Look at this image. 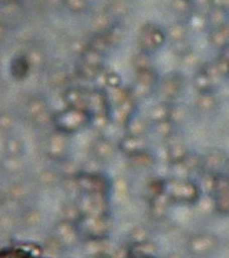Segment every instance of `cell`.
I'll return each mask as SVG.
<instances>
[{
	"label": "cell",
	"instance_id": "cell-1",
	"mask_svg": "<svg viewBox=\"0 0 229 258\" xmlns=\"http://www.w3.org/2000/svg\"><path fill=\"white\" fill-rule=\"evenodd\" d=\"M165 194L173 205H196L202 196V190L196 182L189 178H169L165 179Z\"/></svg>",
	"mask_w": 229,
	"mask_h": 258
},
{
	"label": "cell",
	"instance_id": "cell-2",
	"mask_svg": "<svg viewBox=\"0 0 229 258\" xmlns=\"http://www.w3.org/2000/svg\"><path fill=\"white\" fill-rule=\"evenodd\" d=\"M219 246V237L213 232H197L188 237L187 251L192 258L211 257Z\"/></svg>",
	"mask_w": 229,
	"mask_h": 258
},
{
	"label": "cell",
	"instance_id": "cell-3",
	"mask_svg": "<svg viewBox=\"0 0 229 258\" xmlns=\"http://www.w3.org/2000/svg\"><path fill=\"white\" fill-rule=\"evenodd\" d=\"M166 42H167L166 31H163L159 25L152 24V22L142 25L138 32V37H137L138 48L141 51L148 54L156 53L159 48L165 46Z\"/></svg>",
	"mask_w": 229,
	"mask_h": 258
},
{
	"label": "cell",
	"instance_id": "cell-4",
	"mask_svg": "<svg viewBox=\"0 0 229 258\" xmlns=\"http://www.w3.org/2000/svg\"><path fill=\"white\" fill-rule=\"evenodd\" d=\"M159 76L156 74L154 68L146 69V71H141V72H135V78H134L133 86L128 87L130 89V94L134 100L142 101L146 100L150 94L156 91L158 83H159Z\"/></svg>",
	"mask_w": 229,
	"mask_h": 258
},
{
	"label": "cell",
	"instance_id": "cell-5",
	"mask_svg": "<svg viewBox=\"0 0 229 258\" xmlns=\"http://www.w3.org/2000/svg\"><path fill=\"white\" fill-rule=\"evenodd\" d=\"M184 90V78L177 72H171L169 75H165L162 79H159L156 91L159 93L160 101L166 104H176L178 97L181 95Z\"/></svg>",
	"mask_w": 229,
	"mask_h": 258
},
{
	"label": "cell",
	"instance_id": "cell-6",
	"mask_svg": "<svg viewBox=\"0 0 229 258\" xmlns=\"http://www.w3.org/2000/svg\"><path fill=\"white\" fill-rule=\"evenodd\" d=\"M86 217L111 216V196L104 194H86L82 202Z\"/></svg>",
	"mask_w": 229,
	"mask_h": 258
},
{
	"label": "cell",
	"instance_id": "cell-7",
	"mask_svg": "<svg viewBox=\"0 0 229 258\" xmlns=\"http://www.w3.org/2000/svg\"><path fill=\"white\" fill-rule=\"evenodd\" d=\"M214 210L222 217L229 216V178L225 174L217 175L213 192Z\"/></svg>",
	"mask_w": 229,
	"mask_h": 258
},
{
	"label": "cell",
	"instance_id": "cell-8",
	"mask_svg": "<svg viewBox=\"0 0 229 258\" xmlns=\"http://www.w3.org/2000/svg\"><path fill=\"white\" fill-rule=\"evenodd\" d=\"M166 145V153H167V159L171 164L173 163H181L185 160L188 153L191 152L185 143V137L182 136L181 132H176L171 134L170 137L165 141Z\"/></svg>",
	"mask_w": 229,
	"mask_h": 258
},
{
	"label": "cell",
	"instance_id": "cell-9",
	"mask_svg": "<svg viewBox=\"0 0 229 258\" xmlns=\"http://www.w3.org/2000/svg\"><path fill=\"white\" fill-rule=\"evenodd\" d=\"M85 229L90 240L94 239H107L112 231V218L111 216L85 217Z\"/></svg>",
	"mask_w": 229,
	"mask_h": 258
},
{
	"label": "cell",
	"instance_id": "cell-10",
	"mask_svg": "<svg viewBox=\"0 0 229 258\" xmlns=\"http://www.w3.org/2000/svg\"><path fill=\"white\" fill-rule=\"evenodd\" d=\"M229 156L221 149H211L206 155H203V170L202 173L211 174V175H221L224 174Z\"/></svg>",
	"mask_w": 229,
	"mask_h": 258
},
{
	"label": "cell",
	"instance_id": "cell-11",
	"mask_svg": "<svg viewBox=\"0 0 229 258\" xmlns=\"http://www.w3.org/2000/svg\"><path fill=\"white\" fill-rule=\"evenodd\" d=\"M117 152H119V145H117V141L112 138L102 136V137L97 138V141H94L93 153H94V159L98 163L104 164L112 162Z\"/></svg>",
	"mask_w": 229,
	"mask_h": 258
},
{
	"label": "cell",
	"instance_id": "cell-12",
	"mask_svg": "<svg viewBox=\"0 0 229 258\" xmlns=\"http://www.w3.org/2000/svg\"><path fill=\"white\" fill-rule=\"evenodd\" d=\"M137 101L134 100L133 97H130L128 100L122 102L120 105L115 106L109 111V117L111 121L117 124V126L124 127V124L127 123L135 113H137Z\"/></svg>",
	"mask_w": 229,
	"mask_h": 258
},
{
	"label": "cell",
	"instance_id": "cell-13",
	"mask_svg": "<svg viewBox=\"0 0 229 258\" xmlns=\"http://www.w3.org/2000/svg\"><path fill=\"white\" fill-rule=\"evenodd\" d=\"M119 152L124 153L126 156H133L137 153L149 151V141L146 137H133V136H123L119 140Z\"/></svg>",
	"mask_w": 229,
	"mask_h": 258
},
{
	"label": "cell",
	"instance_id": "cell-14",
	"mask_svg": "<svg viewBox=\"0 0 229 258\" xmlns=\"http://www.w3.org/2000/svg\"><path fill=\"white\" fill-rule=\"evenodd\" d=\"M124 134L133 136V137H146V134L152 128L150 121L146 119V116H138L137 113L124 124Z\"/></svg>",
	"mask_w": 229,
	"mask_h": 258
},
{
	"label": "cell",
	"instance_id": "cell-15",
	"mask_svg": "<svg viewBox=\"0 0 229 258\" xmlns=\"http://www.w3.org/2000/svg\"><path fill=\"white\" fill-rule=\"evenodd\" d=\"M218 98L215 97L214 91L210 93H202L196 95L195 100V108L200 115H213L218 109Z\"/></svg>",
	"mask_w": 229,
	"mask_h": 258
},
{
	"label": "cell",
	"instance_id": "cell-16",
	"mask_svg": "<svg viewBox=\"0 0 229 258\" xmlns=\"http://www.w3.org/2000/svg\"><path fill=\"white\" fill-rule=\"evenodd\" d=\"M158 246L152 240L131 243L127 248V258H156Z\"/></svg>",
	"mask_w": 229,
	"mask_h": 258
},
{
	"label": "cell",
	"instance_id": "cell-17",
	"mask_svg": "<svg viewBox=\"0 0 229 258\" xmlns=\"http://www.w3.org/2000/svg\"><path fill=\"white\" fill-rule=\"evenodd\" d=\"M171 205H173V202L170 201V198L163 192V194L149 199V214L155 220H162L167 216Z\"/></svg>",
	"mask_w": 229,
	"mask_h": 258
},
{
	"label": "cell",
	"instance_id": "cell-18",
	"mask_svg": "<svg viewBox=\"0 0 229 258\" xmlns=\"http://www.w3.org/2000/svg\"><path fill=\"white\" fill-rule=\"evenodd\" d=\"M128 166L135 171H145V170L152 169L156 163L155 156L150 153V151H145V152L137 153L133 156L127 158Z\"/></svg>",
	"mask_w": 229,
	"mask_h": 258
},
{
	"label": "cell",
	"instance_id": "cell-19",
	"mask_svg": "<svg viewBox=\"0 0 229 258\" xmlns=\"http://www.w3.org/2000/svg\"><path fill=\"white\" fill-rule=\"evenodd\" d=\"M87 106H90L91 109L94 111V116L109 113L107 95L101 90L91 91L90 94L87 95Z\"/></svg>",
	"mask_w": 229,
	"mask_h": 258
},
{
	"label": "cell",
	"instance_id": "cell-20",
	"mask_svg": "<svg viewBox=\"0 0 229 258\" xmlns=\"http://www.w3.org/2000/svg\"><path fill=\"white\" fill-rule=\"evenodd\" d=\"M130 10H131V6L128 3V0H109L105 11L113 21L119 22L124 17L128 16Z\"/></svg>",
	"mask_w": 229,
	"mask_h": 258
},
{
	"label": "cell",
	"instance_id": "cell-21",
	"mask_svg": "<svg viewBox=\"0 0 229 258\" xmlns=\"http://www.w3.org/2000/svg\"><path fill=\"white\" fill-rule=\"evenodd\" d=\"M208 42L211 44V47L215 50H224L225 47L229 46V24L224 25V27L215 28L211 29L208 33Z\"/></svg>",
	"mask_w": 229,
	"mask_h": 258
},
{
	"label": "cell",
	"instance_id": "cell-22",
	"mask_svg": "<svg viewBox=\"0 0 229 258\" xmlns=\"http://www.w3.org/2000/svg\"><path fill=\"white\" fill-rule=\"evenodd\" d=\"M105 95H107L108 105H109V111L115 108V106L120 105L122 102H124L126 100H128L131 94H130V89L128 87H124V86H117V87H109L105 91Z\"/></svg>",
	"mask_w": 229,
	"mask_h": 258
},
{
	"label": "cell",
	"instance_id": "cell-23",
	"mask_svg": "<svg viewBox=\"0 0 229 258\" xmlns=\"http://www.w3.org/2000/svg\"><path fill=\"white\" fill-rule=\"evenodd\" d=\"M170 104H166L163 101H159L155 105L150 106L149 111L146 113V119L150 121V124L169 120V117H170Z\"/></svg>",
	"mask_w": 229,
	"mask_h": 258
},
{
	"label": "cell",
	"instance_id": "cell-24",
	"mask_svg": "<svg viewBox=\"0 0 229 258\" xmlns=\"http://www.w3.org/2000/svg\"><path fill=\"white\" fill-rule=\"evenodd\" d=\"M0 258H47L43 254L31 250L27 247H18V246H13V247H5L0 248Z\"/></svg>",
	"mask_w": 229,
	"mask_h": 258
},
{
	"label": "cell",
	"instance_id": "cell-25",
	"mask_svg": "<svg viewBox=\"0 0 229 258\" xmlns=\"http://www.w3.org/2000/svg\"><path fill=\"white\" fill-rule=\"evenodd\" d=\"M192 86H193V89L196 90L197 94L214 91V87H215V85L213 83V80L208 78V75L203 71V68L199 69L197 72L193 74V78H192Z\"/></svg>",
	"mask_w": 229,
	"mask_h": 258
},
{
	"label": "cell",
	"instance_id": "cell-26",
	"mask_svg": "<svg viewBox=\"0 0 229 258\" xmlns=\"http://www.w3.org/2000/svg\"><path fill=\"white\" fill-rule=\"evenodd\" d=\"M188 33H189V28H188L187 22H174L167 28L166 36L170 43H177L188 40Z\"/></svg>",
	"mask_w": 229,
	"mask_h": 258
},
{
	"label": "cell",
	"instance_id": "cell-27",
	"mask_svg": "<svg viewBox=\"0 0 229 258\" xmlns=\"http://www.w3.org/2000/svg\"><path fill=\"white\" fill-rule=\"evenodd\" d=\"M207 16V22L210 31L215 29V28L224 27L228 24V11L224 9H218V7H210L208 11L206 13Z\"/></svg>",
	"mask_w": 229,
	"mask_h": 258
},
{
	"label": "cell",
	"instance_id": "cell-28",
	"mask_svg": "<svg viewBox=\"0 0 229 258\" xmlns=\"http://www.w3.org/2000/svg\"><path fill=\"white\" fill-rule=\"evenodd\" d=\"M104 35L107 36L111 47L115 48L117 46H120L123 40H124V37H126V29H124V27H123L120 22H115L112 27L109 28Z\"/></svg>",
	"mask_w": 229,
	"mask_h": 258
},
{
	"label": "cell",
	"instance_id": "cell-29",
	"mask_svg": "<svg viewBox=\"0 0 229 258\" xmlns=\"http://www.w3.org/2000/svg\"><path fill=\"white\" fill-rule=\"evenodd\" d=\"M187 25L188 28H189V31L203 32L206 28H208L207 16L200 13V11L193 10L191 14L187 17Z\"/></svg>",
	"mask_w": 229,
	"mask_h": 258
},
{
	"label": "cell",
	"instance_id": "cell-30",
	"mask_svg": "<svg viewBox=\"0 0 229 258\" xmlns=\"http://www.w3.org/2000/svg\"><path fill=\"white\" fill-rule=\"evenodd\" d=\"M200 62H202V61H200V57H199L193 50L188 51L187 54H184L182 57H180V65H181L185 71H192L193 74L197 72L199 69L203 68V65L200 67Z\"/></svg>",
	"mask_w": 229,
	"mask_h": 258
},
{
	"label": "cell",
	"instance_id": "cell-31",
	"mask_svg": "<svg viewBox=\"0 0 229 258\" xmlns=\"http://www.w3.org/2000/svg\"><path fill=\"white\" fill-rule=\"evenodd\" d=\"M115 195L117 199H128L130 195V182L126 177H119L112 182L111 195ZM109 195V196H111Z\"/></svg>",
	"mask_w": 229,
	"mask_h": 258
},
{
	"label": "cell",
	"instance_id": "cell-32",
	"mask_svg": "<svg viewBox=\"0 0 229 258\" xmlns=\"http://www.w3.org/2000/svg\"><path fill=\"white\" fill-rule=\"evenodd\" d=\"M131 65H133L135 72L152 69V58H150V54L144 53V51L138 50L137 53L134 54L133 58H131Z\"/></svg>",
	"mask_w": 229,
	"mask_h": 258
},
{
	"label": "cell",
	"instance_id": "cell-33",
	"mask_svg": "<svg viewBox=\"0 0 229 258\" xmlns=\"http://www.w3.org/2000/svg\"><path fill=\"white\" fill-rule=\"evenodd\" d=\"M104 61H105V54H101L93 50V48H89L85 54V65L90 67L93 69H97V71H102L104 68Z\"/></svg>",
	"mask_w": 229,
	"mask_h": 258
},
{
	"label": "cell",
	"instance_id": "cell-34",
	"mask_svg": "<svg viewBox=\"0 0 229 258\" xmlns=\"http://www.w3.org/2000/svg\"><path fill=\"white\" fill-rule=\"evenodd\" d=\"M178 127L174 126V123L171 120H165V121H160V123H155L152 124V130L154 133L160 138V140H163L166 141L167 138L170 137L173 133L176 132Z\"/></svg>",
	"mask_w": 229,
	"mask_h": 258
},
{
	"label": "cell",
	"instance_id": "cell-35",
	"mask_svg": "<svg viewBox=\"0 0 229 258\" xmlns=\"http://www.w3.org/2000/svg\"><path fill=\"white\" fill-rule=\"evenodd\" d=\"M184 164L187 166L189 173H202L203 170V155L196 152H189L184 160Z\"/></svg>",
	"mask_w": 229,
	"mask_h": 258
},
{
	"label": "cell",
	"instance_id": "cell-36",
	"mask_svg": "<svg viewBox=\"0 0 229 258\" xmlns=\"http://www.w3.org/2000/svg\"><path fill=\"white\" fill-rule=\"evenodd\" d=\"M171 10L176 14L188 17L192 11L195 10V5L192 3V0H171L170 2Z\"/></svg>",
	"mask_w": 229,
	"mask_h": 258
},
{
	"label": "cell",
	"instance_id": "cell-37",
	"mask_svg": "<svg viewBox=\"0 0 229 258\" xmlns=\"http://www.w3.org/2000/svg\"><path fill=\"white\" fill-rule=\"evenodd\" d=\"M187 119V111H185V108H182L181 105H178V104H171L170 108V117H169V120H171L174 123V126L180 127L185 121Z\"/></svg>",
	"mask_w": 229,
	"mask_h": 258
},
{
	"label": "cell",
	"instance_id": "cell-38",
	"mask_svg": "<svg viewBox=\"0 0 229 258\" xmlns=\"http://www.w3.org/2000/svg\"><path fill=\"white\" fill-rule=\"evenodd\" d=\"M90 48L96 50V51H98V53L105 54L108 53V51H109L112 47H111V44H109V42H108L107 36H105L104 33H98V35H96L94 39H93V42H91L90 44Z\"/></svg>",
	"mask_w": 229,
	"mask_h": 258
},
{
	"label": "cell",
	"instance_id": "cell-39",
	"mask_svg": "<svg viewBox=\"0 0 229 258\" xmlns=\"http://www.w3.org/2000/svg\"><path fill=\"white\" fill-rule=\"evenodd\" d=\"M150 240L149 237V231L145 227H137L134 228L131 233H130V244L131 243H141Z\"/></svg>",
	"mask_w": 229,
	"mask_h": 258
},
{
	"label": "cell",
	"instance_id": "cell-40",
	"mask_svg": "<svg viewBox=\"0 0 229 258\" xmlns=\"http://www.w3.org/2000/svg\"><path fill=\"white\" fill-rule=\"evenodd\" d=\"M171 51L178 55V57H182L184 54H187L188 51H191V44L188 40H182V42H177V43H170Z\"/></svg>",
	"mask_w": 229,
	"mask_h": 258
},
{
	"label": "cell",
	"instance_id": "cell-41",
	"mask_svg": "<svg viewBox=\"0 0 229 258\" xmlns=\"http://www.w3.org/2000/svg\"><path fill=\"white\" fill-rule=\"evenodd\" d=\"M210 6L229 11V0H210Z\"/></svg>",
	"mask_w": 229,
	"mask_h": 258
},
{
	"label": "cell",
	"instance_id": "cell-42",
	"mask_svg": "<svg viewBox=\"0 0 229 258\" xmlns=\"http://www.w3.org/2000/svg\"><path fill=\"white\" fill-rule=\"evenodd\" d=\"M219 58H222V59H225V61H228L229 62V46L228 47H225L224 50H221L219 51Z\"/></svg>",
	"mask_w": 229,
	"mask_h": 258
},
{
	"label": "cell",
	"instance_id": "cell-43",
	"mask_svg": "<svg viewBox=\"0 0 229 258\" xmlns=\"http://www.w3.org/2000/svg\"><path fill=\"white\" fill-rule=\"evenodd\" d=\"M192 3L196 6V5H206L208 3L210 5V0H192Z\"/></svg>",
	"mask_w": 229,
	"mask_h": 258
},
{
	"label": "cell",
	"instance_id": "cell-44",
	"mask_svg": "<svg viewBox=\"0 0 229 258\" xmlns=\"http://www.w3.org/2000/svg\"><path fill=\"white\" fill-rule=\"evenodd\" d=\"M165 258H182V255L178 253H170V254H167Z\"/></svg>",
	"mask_w": 229,
	"mask_h": 258
},
{
	"label": "cell",
	"instance_id": "cell-45",
	"mask_svg": "<svg viewBox=\"0 0 229 258\" xmlns=\"http://www.w3.org/2000/svg\"><path fill=\"white\" fill-rule=\"evenodd\" d=\"M224 174H225V175H226V177H228V178H229V160H228V163H226V167H225Z\"/></svg>",
	"mask_w": 229,
	"mask_h": 258
}]
</instances>
